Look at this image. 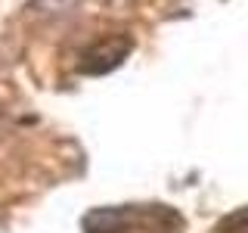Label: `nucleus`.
Masks as SVG:
<instances>
[{"label": "nucleus", "mask_w": 248, "mask_h": 233, "mask_svg": "<svg viewBox=\"0 0 248 233\" xmlns=\"http://www.w3.org/2000/svg\"><path fill=\"white\" fill-rule=\"evenodd\" d=\"M130 215L121 212V208H96L84 217V230L87 233H118L127 227Z\"/></svg>", "instance_id": "nucleus-1"}]
</instances>
